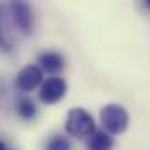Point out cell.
Segmentation results:
<instances>
[{
    "mask_svg": "<svg viewBox=\"0 0 150 150\" xmlns=\"http://www.w3.org/2000/svg\"><path fill=\"white\" fill-rule=\"evenodd\" d=\"M96 131V122L85 108H71L65 118V132L72 138H88Z\"/></svg>",
    "mask_w": 150,
    "mask_h": 150,
    "instance_id": "obj_1",
    "label": "cell"
},
{
    "mask_svg": "<svg viewBox=\"0 0 150 150\" xmlns=\"http://www.w3.org/2000/svg\"><path fill=\"white\" fill-rule=\"evenodd\" d=\"M101 124L110 134H122L129 125V113L122 104H106L101 108Z\"/></svg>",
    "mask_w": 150,
    "mask_h": 150,
    "instance_id": "obj_2",
    "label": "cell"
},
{
    "mask_svg": "<svg viewBox=\"0 0 150 150\" xmlns=\"http://www.w3.org/2000/svg\"><path fill=\"white\" fill-rule=\"evenodd\" d=\"M67 94V81L60 76H50L39 87V99L44 104H57Z\"/></svg>",
    "mask_w": 150,
    "mask_h": 150,
    "instance_id": "obj_3",
    "label": "cell"
},
{
    "mask_svg": "<svg viewBox=\"0 0 150 150\" xmlns=\"http://www.w3.org/2000/svg\"><path fill=\"white\" fill-rule=\"evenodd\" d=\"M42 74L44 71L41 69V65H34V64L25 65L23 69H20L16 76V88L21 92H32L34 88L41 87Z\"/></svg>",
    "mask_w": 150,
    "mask_h": 150,
    "instance_id": "obj_4",
    "label": "cell"
},
{
    "mask_svg": "<svg viewBox=\"0 0 150 150\" xmlns=\"http://www.w3.org/2000/svg\"><path fill=\"white\" fill-rule=\"evenodd\" d=\"M11 14H13L14 25L23 34H30L32 32L34 16H32V9H30L27 0H11Z\"/></svg>",
    "mask_w": 150,
    "mask_h": 150,
    "instance_id": "obj_5",
    "label": "cell"
},
{
    "mask_svg": "<svg viewBox=\"0 0 150 150\" xmlns=\"http://www.w3.org/2000/svg\"><path fill=\"white\" fill-rule=\"evenodd\" d=\"M39 65L48 74H58L64 69L65 62H64V57L60 53H57V51H44L39 57Z\"/></svg>",
    "mask_w": 150,
    "mask_h": 150,
    "instance_id": "obj_6",
    "label": "cell"
},
{
    "mask_svg": "<svg viewBox=\"0 0 150 150\" xmlns=\"http://www.w3.org/2000/svg\"><path fill=\"white\" fill-rule=\"evenodd\" d=\"M113 138L111 134L103 129V131H94L88 138H87V150H113Z\"/></svg>",
    "mask_w": 150,
    "mask_h": 150,
    "instance_id": "obj_7",
    "label": "cell"
},
{
    "mask_svg": "<svg viewBox=\"0 0 150 150\" xmlns=\"http://www.w3.org/2000/svg\"><path fill=\"white\" fill-rule=\"evenodd\" d=\"M18 115L23 120H32L37 115V106L32 99H21L18 104Z\"/></svg>",
    "mask_w": 150,
    "mask_h": 150,
    "instance_id": "obj_8",
    "label": "cell"
},
{
    "mask_svg": "<svg viewBox=\"0 0 150 150\" xmlns=\"http://www.w3.org/2000/svg\"><path fill=\"white\" fill-rule=\"evenodd\" d=\"M46 150H71V141H69L65 136L57 134V136H53V138L48 141Z\"/></svg>",
    "mask_w": 150,
    "mask_h": 150,
    "instance_id": "obj_9",
    "label": "cell"
},
{
    "mask_svg": "<svg viewBox=\"0 0 150 150\" xmlns=\"http://www.w3.org/2000/svg\"><path fill=\"white\" fill-rule=\"evenodd\" d=\"M0 50L2 51H11V44H9V41L6 39V34H4V30H2V7H0Z\"/></svg>",
    "mask_w": 150,
    "mask_h": 150,
    "instance_id": "obj_10",
    "label": "cell"
},
{
    "mask_svg": "<svg viewBox=\"0 0 150 150\" xmlns=\"http://www.w3.org/2000/svg\"><path fill=\"white\" fill-rule=\"evenodd\" d=\"M143 6H145L148 11H150V0H143Z\"/></svg>",
    "mask_w": 150,
    "mask_h": 150,
    "instance_id": "obj_11",
    "label": "cell"
},
{
    "mask_svg": "<svg viewBox=\"0 0 150 150\" xmlns=\"http://www.w3.org/2000/svg\"><path fill=\"white\" fill-rule=\"evenodd\" d=\"M4 148H6V145H4L2 141H0V150H4Z\"/></svg>",
    "mask_w": 150,
    "mask_h": 150,
    "instance_id": "obj_12",
    "label": "cell"
},
{
    "mask_svg": "<svg viewBox=\"0 0 150 150\" xmlns=\"http://www.w3.org/2000/svg\"><path fill=\"white\" fill-rule=\"evenodd\" d=\"M4 150H11V148H7V146H6V148H4Z\"/></svg>",
    "mask_w": 150,
    "mask_h": 150,
    "instance_id": "obj_13",
    "label": "cell"
}]
</instances>
